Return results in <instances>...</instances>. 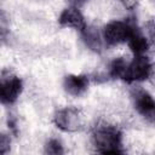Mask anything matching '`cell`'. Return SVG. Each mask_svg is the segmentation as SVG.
I'll return each mask as SVG.
<instances>
[{"mask_svg":"<svg viewBox=\"0 0 155 155\" xmlns=\"http://www.w3.org/2000/svg\"><path fill=\"white\" fill-rule=\"evenodd\" d=\"M10 144H11V139L7 134L1 133L0 136V154H6L10 150Z\"/></svg>","mask_w":155,"mask_h":155,"instance_id":"cell-14","label":"cell"},{"mask_svg":"<svg viewBox=\"0 0 155 155\" xmlns=\"http://www.w3.org/2000/svg\"><path fill=\"white\" fill-rule=\"evenodd\" d=\"M23 90V81L17 75L2 73L0 80V99L5 105L13 104Z\"/></svg>","mask_w":155,"mask_h":155,"instance_id":"cell-4","label":"cell"},{"mask_svg":"<svg viewBox=\"0 0 155 155\" xmlns=\"http://www.w3.org/2000/svg\"><path fill=\"white\" fill-rule=\"evenodd\" d=\"M151 1H153V2H154V4H155V0H151Z\"/></svg>","mask_w":155,"mask_h":155,"instance_id":"cell-19","label":"cell"},{"mask_svg":"<svg viewBox=\"0 0 155 155\" xmlns=\"http://www.w3.org/2000/svg\"><path fill=\"white\" fill-rule=\"evenodd\" d=\"M45 153L50 155H62L64 154V149L62 145V142L57 138H51L47 140L45 145Z\"/></svg>","mask_w":155,"mask_h":155,"instance_id":"cell-12","label":"cell"},{"mask_svg":"<svg viewBox=\"0 0 155 155\" xmlns=\"http://www.w3.org/2000/svg\"><path fill=\"white\" fill-rule=\"evenodd\" d=\"M58 23L63 28H74V29H79V30H82L86 25L82 13L76 7L64 8L59 15Z\"/></svg>","mask_w":155,"mask_h":155,"instance_id":"cell-8","label":"cell"},{"mask_svg":"<svg viewBox=\"0 0 155 155\" xmlns=\"http://www.w3.org/2000/svg\"><path fill=\"white\" fill-rule=\"evenodd\" d=\"M144 28H145V33H147V38L149 42L155 48V18L148 19L144 24Z\"/></svg>","mask_w":155,"mask_h":155,"instance_id":"cell-13","label":"cell"},{"mask_svg":"<svg viewBox=\"0 0 155 155\" xmlns=\"http://www.w3.org/2000/svg\"><path fill=\"white\" fill-rule=\"evenodd\" d=\"M131 98L134 109L148 122L155 125V98L144 88L133 87L131 90Z\"/></svg>","mask_w":155,"mask_h":155,"instance_id":"cell-2","label":"cell"},{"mask_svg":"<svg viewBox=\"0 0 155 155\" xmlns=\"http://www.w3.org/2000/svg\"><path fill=\"white\" fill-rule=\"evenodd\" d=\"M133 21H111L103 29V38L108 46H116L127 42Z\"/></svg>","mask_w":155,"mask_h":155,"instance_id":"cell-3","label":"cell"},{"mask_svg":"<svg viewBox=\"0 0 155 155\" xmlns=\"http://www.w3.org/2000/svg\"><path fill=\"white\" fill-rule=\"evenodd\" d=\"M8 127H10V130H11L15 134H17V126H16V121H15V119H13L12 116H10V117H8Z\"/></svg>","mask_w":155,"mask_h":155,"instance_id":"cell-16","label":"cell"},{"mask_svg":"<svg viewBox=\"0 0 155 155\" xmlns=\"http://www.w3.org/2000/svg\"><path fill=\"white\" fill-rule=\"evenodd\" d=\"M73 4H75V5H81L82 2H85L86 0H70Z\"/></svg>","mask_w":155,"mask_h":155,"instance_id":"cell-18","label":"cell"},{"mask_svg":"<svg viewBox=\"0 0 155 155\" xmlns=\"http://www.w3.org/2000/svg\"><path fill=\"white\" fill-rule=\"evenodd\" d=\"M153 84H155V63L151 64V68H150V74H149V78H148Z\"/></svg>","mask_w":155,"mask_h":155,"instance_id":"cell-17","label":"cell"},{"mask_svg":"<svg viewBox=\"0 0 155 155\" xmlns=\"http://www.w3.org/2000/svg\"><path fill=\"white\" fill-rule=\"evenodd\" d=\"M127 62L122 57H117L111 61L109 65V76L113 79H122L126 68H127Z\"/></svg>","mask_w":155,"mask_h":155,"instance_id":"cell-11","label":"cell"},{"mask_svg":"<svg viewBox=\"0 0 155 155\" xmlns=\"http://www.w3.org/2000/svg\"><path fill=\"white\" fill-rule=\"evenodd\" d=\"M119 1L122 4V6H124L125 8L132 11V10H134V8L138 6V1H139V0H119Z\"/></svg>","mask_w":155,"mask_h":155,"instance_id":"cell-15","label":"cell"},{"mask_svg":"<svg viewBox=\"0 0 155 155\" xmlns=\"http://www.w3.org/2000/svg\"><path fill=\"white\" fill-rule=\"evenodd\" d=\"M88 85H90L88 76L82 75V74H79V75L69 74L63 80V87H64L65 92L74 97L82 96L87 91Z\"/></svg>","mask_w":155,"mask_h":155,"instance_id":"cell-7","label":"cell"},{"mask_svg":"<svg viewBox=\"0 0 155 155\" xmlns=\"http://www.w3.org/2000/svg\"><path fill=\"white\" fill-rule=\"evenodd\" d=\"M150 68H151V63L148 57H145L144 54L134 56L132 62L127 64L122 80L128 84L147 80L150 74Z\"/></svg>","mask_w":155,"mask_h":155,"instance_id":"cell-6","label":"cell"},{"mask_svg":"<svg viewBox=\"0 0 155 155\" xmlns=\"http://www.w3.org/2000/svg\"><path fill=\"white\" fill-rule=\"evenodd\" d=\"M53 122L59 130L64 132H78L84 127V121L80 111L71 107H67L56 111Z\"/></svg>","mask_w":155,"mask_h":155,"instance_id":"cell-5","label":"cell"},{"mask_svg":"<svg viewBox=\"0 0 155 155\" xmlns=\"http://www.w3.org/2000/svg\"><path fill=\"white\" fill-rule=\"evenodd\" d=\"M92 142L98 153L102 154H122V132L113 125H98L92 132Z\"/></svg>","mask_w":155,"mask_h":155,"instance_id":"cell-1","label":"cell"},{"mask_svg":"<svg viewBox=\"0 0 155 155\" xmlns=\"http://www.w3.org/2000/svg\"><path fill=\"white\" fill-rule=\"evenodd\" d=\"M81 31V36L82 40L85 42V45L93 52L96 53H101L103 50V40H102V35L98 30L97 27L94 25H88L86 24L85 28Z\"/></svg>","mask_w":155,"mask_h":155,"instance_id":"cell-10","label":"cell"},{"mask_svg":"<svg viewBox=\"0 0 155 155\" xmlns=\"http://www.w3.org/2000/svg\"><path fill=\"white\" fill-rule=\"evenodd\" d=\"M127 44L134 56H142L149 50V40L144 35L142 29L138 28L134 21L132 22V30L127 40Z\"/></svg>","mask_w":155,"mask_h":155,"instance_id":"cell-9","label":"cell"}]
</instances>
